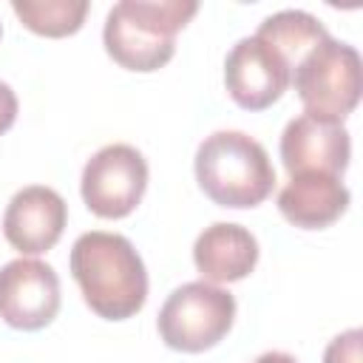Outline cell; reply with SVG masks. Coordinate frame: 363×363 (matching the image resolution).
<instances>
[{
  "label": "cell",
  "instance_id": "cell-1",
  "mask_svg": "<svg viewBox=\"0 0 363 363\" xmlns=\"http://www.w3.org/2000/svg\"><path fill=\"white\" fill-rule=\"evenodd\" d=\"M68 267L88 309L105 320H128L147 301L145 261L119 233H82L71 247Z\"/></svg>",
  "mask_w": 363,
  "mask_h": 363
},
{
  "label": "cell",
  "instance_id": "cell-2",
  "mask_svg": "<svg viewBox=\"0 0 363 363\" xmlns=\"http://www.w3.org/2000/svg\"><path fill=\"white\" fill-rule=\"evenodd\" d=\"M196 14V0H122L105 17V51L128 71H159L176 54V34Z\"/></svg>",
  "mask_w": 363,
  "mask_h": 363
},
{
  "label": "cell",
  "instance_id": "cell-3",
  "mask_svg": "<svg viewBox=\"0 0 363 363\" xmlns=\"http://www.w3.org/2000/svg\"><path fill=\"white\" fill-rule=\"evenodd\" d=\"M193 167L199 187L218 207H258L275 187V167L267 147L244 130H216L204 136Z\"/></svg>",
  "mask_w": 363,
  "mask_h": 363
},
{
  "label": "cell",
  "instance_id": "cell-4",
  "mask_svg": "<svg viewBox=\"0 0 363 363\" xmlns=\"http://www.w3.org/2000/svg\"><path fill=\"white\" fill-rule=\"evenodd\" d=\"M235 320V298L207 281H190L176 286L159 309L156 329L164 346L199 354L227 337Z\"/></svg>",
  "mask_w": 363,
  "mask_h": 363
},
{
  "label": "cell",
  "instance_id": "cell-5",
  "mask_svg": "<svg viewBox=\"0 0 363 363\" xmlns=\"http://www.w3.org/2000/svg\"><path fill=\"white\" fill-rule=\"evenodd\" d=\"M303 113L343 122L360 102V54L354 45L326 37L292 71Z\"/></svg>",
  "mask_w": 363,
  "mask_h": 363
},
{
  "label": "cell",
  "instance_id": "cell-6",
  "mask_svg": "<svg viewBox=\"0 0 363 363\" xmlns=\"http://www.w3.org/2000/svg\"><path fill=\"white\" fill-rule=\"evenodd\" d=\"M79 190L94 216L125 218L139 207L147 190V162L133 145H105L85 162Z\"/></svg>",
  "mask_w": 363,
  "mask_h": 363
},
{
  "label": "cell",
  "instance_id": "cell-7",
  "mask_svg": "<svg viewBox=\"0 0 363 363\" xmlns=\"http://www.w3.org/2000/svg\"><path fill=\"white\" fill-rule=\"evenodd\" d=\"M60 275L37 258H14L0 267V318L11 329L37 332L60 312Z\"/></svg>",
  "mask_w": 363,
  "mask_h": 363
},
{
  "label": "cell",
  "instance_id": "cell-8",
  "mask_svg": "<svg viewBox=\"0 0 363 363\" xmlns=\"http://www.w3.org/2000/svg\"><path fill=\"white\" fill-rule=\"evenodd\" d=\"M224 85L238 108L264 111L292 85V68L275 48L252 34L230 48L224 60Z\"/></svg>",
  "mask_w": 363,
  "mask_h": 363
},
{
  "label": "cell",
  "instance_id": "cell-9",
  "mask_svg": "<svg viewBox=\"0 0 363 363\" xmlns=\"http://www.w3.org/2000/svg\"><path fill=\"white\" fill-rule=\"evenodd\" d=\"M352 159V139L343 122L315 113L295 116L281 133V162L289 176L329 173L343 176Z\"/></svg>",
  "mask_w": 363,
  "mask_h": 363
},
{
  "label": "cell",
  "instance_id": "cell-10",
  "mask_svg": "<svg viewBox=\"0 0 363 363\" xmlns=\"http://www.w3.org/2000/svg\"><path fill=\"white\" fill-rule=\"evenodd\" d=\"M65 221H68L65 199L45 184H28L17 190L6 204L3 235L20 255H40L60 241Z\"/></svg>",
  "mask_w": 363,
  "mask_h": 363
},
{
  "label": "cell",
  "instance_id": "cell-11",
  "mask_svg": "<svg viewBox=\"0 0 363 363\" xmlns=\"http://www.w3.org/2000/svg\"><path fill=\"white\" fill-rule=\"evenodd\" d=\"M258 238L230 221H216L204 227L193 244V264L207 284H233L244 281L258 264Z\"/></svg>",
  "mask_w": 363,
  "mask_h": 363
},
{
  "label": "cell",
  "instance_id": "cell-12",
  "mask_svg": "<svg viewBox=\"0 0 363 363\" xmlns=\"http://www.w3.org/2000/svg\"><path fill=\"white\" fill-rule=\"evenodd\" d=\"M352 193L340 176L329 173H295L278 193L281 216L301 230H323L349 210Z\"/></svg>",
  "mask_w": 363,
  "mask_h": 363
},
{
  "label": "cell",
  "instance_id": "cell-13",
  "mask_svg": "<svg viewBox=\"0 0 363 363\" xmlns=\"http://www.w3.org/2000/svg\"><path fill=\"white\" fill-rule=\"evenodd\" d=\"M255 37L264 40L269 48H275V51L289 62V68L295 71V65H298L315 45H320V43L329 37V31H326V26H323L318 17H312L309 11L284 9V11L269 14V17L258 26Z\"/></svg>",
  "mask_w": 363,
  "mask_h": 363
},
{
  "label": "cell",
  "instance_id": "cell-14",
  "mask_svg": "<svg viewBox=\"0 0 363 363\" xmlns=\"http://www.w3.org/2000/svg\"><path fill=\"white\" fill-rule=\"evenodd\" d=\"M88 0H11L17 20L40 37H71L82 28Z\"/></svg>",
  "mask_w": 363,
  "mask_h": 363
},
{
  "label": "cell",
  "instance_id": "cell-15",
  "mask_svg": "<svg viewBox=\"0 0 363 363\" xmlns=\"http://www.w3.org/2000/svg\"><path fill=\"white\" fill-rule=\"evenodd\" d=\"M360 343L363 332L360 329H346L337 337L329 340L323 352V363H360Z\"/></svg>",
  "mask_w": 363,
  "mask_h": 363
},
{
  "label": "cell",
  "instance_id": "cell-16",
  "mask_svg": "<svg viewBox=\"0 0 363 363\" xmlns=\"http://www.w3.org/2000/svg\"><path fill=\"white\" fill-rule=\"evenodd\" d=\"M17 119V94L9 82H0V136L14 125Z\"/></svg>",
  "mask_w": 363,
  "mask_h": 363
},
{
  "label": "cell",
  "instance_id": "cell-17",
  "mask_svg": "<svg viewBox=\"0 0 363 363\" xmlns=\"http://www.w3.org/2000/svg\"><path fill=\"white\" fill-rule=\"evenodd\" d=\"M252 363H298V360L292 354H286V352H264Z\"/></svg>",
  "mask_w": 363,
  "mask_h": 363
},
{
  "label": "cell",
  "instance_id": "cell-18",
  "mask_svg": "<svg viewBox=\"0 0 363 363\" xmlns=\"http://www.w3.org/2000/svg\"><path fill=\"white\" fill-rule=\"evenodd\" d=\"M0 34H3V28H0Z\"/></svg>",
  "mask_w": 363,
  "mask_h": 363
}]
</instances>
